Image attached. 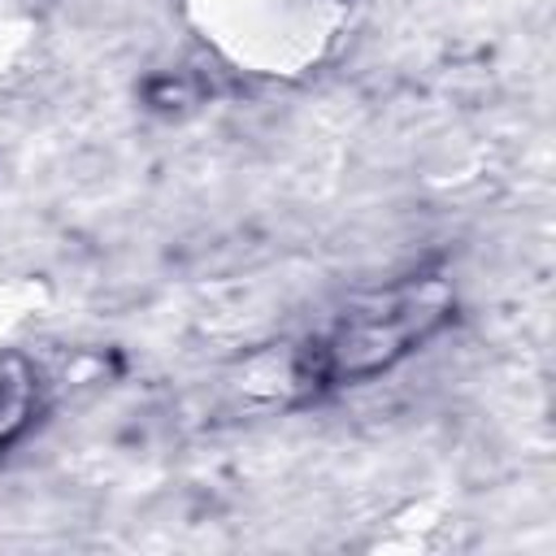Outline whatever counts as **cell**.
I'll return each mask as SVG.
<instances>
[{
  "mask_svg": "<svg viewBox=\"0 0 556 556\" xmlns=\"http://www.w3.org/2000/svg\"><path fill=\"white\" fill-rule=\"evenodd\" d=\"M43 404V369L17 352L0 348V447H9Z\"/></svg>",
  "mask_w": 556,
  "mask_h": 556,
  "instance_id": "obj_2",
  "label": "cell"
},
{
  "mask_svg": "<svg viewBox=\"0 0 556 556\" xmlns=\"http://www.w3.org/2000/svg\"><path fill=\"white\" fill-rule=\"evenodd\" d=\"M456 317L452 282L439 274H408L378 291L348 300L295 352V382L308 391L352 387L387 374Z\"/></svg>",
  "mask_w": 556,
  "mask_h": 556,
  "instance_id": "obj_1",
  "label": "cell"
}]
</instances>
